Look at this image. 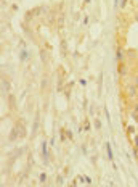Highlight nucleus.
<instances>
[{"mask_svg":"<svg viewBox=\"0 0 138 187\" xmlns=\"http://www.w3.org/2000/svg\"><path fill=\"white\" fill-rule=\"evenodd\" d=\"M125 97H127L129 100H132V102H135L138 99V87L135 86V82L129 84V86L125 87Z\"/></svg>","mask_w":138,"mask_h":187,"instance_id":"2","label":"nucleus"},{"mask_svg":"<svg viewBox=\"0 0 138 187\" xmlns=\"http://www.w3.org/2000/svg\"><path fill=\"white\" fill-rule=\"evenodd\" d=\"M135 20H136V21H138V13H136V15H135Z\"/></svg>","mask_w":138,"mask_h":187,"instance_id":"23","label":"nucleus"},{"mask_svg":"<svg viewBox=\"0 0 138 187\" xmlns=\"http://www.w3.org/2000/svg\"><path fill=\"white\" fill-rule=\"evenodd\" d=\"M7 99H8V106H10V110L13 111V110L16 108V97H15L13 94H10Z\"/></svg>","mask_w":138,"mask_h":187,"instance_id":"7","label":"nucleus"},{"mask_svg":"<svg viewBox=\"0 0 138 187\" xmlns=\"http://www.w3.org/2000/svg\"><path fill=\"white\" fill-rule=\"evenodd\" d=\"M127 70H129V66L125 65V61L119 63V76L120 77H127Z\"/></svg>","mask_w":138,"mask_h":187,"instance_id":"6","label":"nucleus"},{"mask_svg":"<svg viewBox=\"0 0 138 187\" xmlns=\"http://www.w3.org/2000/svg\"><path fill=\"white\" fill-rule=\"evenodd\" d=\"M127 132L133 135V134H135V128H133V126H127Z\"/></svg>","mask_w":138,"mask_h":187,"instance_id":"13","label":"nucleus"},{"mask_svg":"<svg viewBox=\"0 0 138 187\" xmlns=\"http://www.w3.org/2000/svg\"><path fill=\"white\" fill-rule=\"evenodd\" d=\"M39 179H40V182H45V179H47V174H45V173H42V174H40V176H39Z\"/></svg>","mask_w":138,"mask_h":187,"instance_id":"14","label":"nucleus"},{"mask_svg":"<svg viewBox=\"0 0 138 187\" xmlns=\"http://www.w3.org/2000/svg\"><path fill=\"white\" fill-rule=\"evenodd\" d=\"M106 149H108V158H109V160H112V150H111V145L106 144Z\"/></svg>","mask_w":138,"mask_h":187,"instance_id":"9","label":"nucleus"},{"mask_svg":"<svg viewBox=\"0 0 138 187\" xmlns=\"http://www.w3.org/2000/svg\"><path fill=\"white\" fill-rule=\"evenodd\" d=\"M85 131H90V123L85 121Z\"/></svg>","mask_w":138,"mask_h":187,"instance_id":"19","label":"nucleus"},{"mask_svg":"<svg viewBox=\"0 0 138 187\" xmlns=\"http://www.w3.org/2000/svg\"><path fill=\"white\" fill-rule=\"evenodd\" d=\"M120 7H122V8L127 7V0H122V2H120Z\"/></svg>","mask_w":138,"mask_h":187,"instance_id":"18","label":"nucleus"},{"mask_svg":"<svg viewBox=\"0 0 138 187\" xmlns=\"http://www.w3.org/2000/svg\"><path fill=\"white\" fill-rule=\"evenodd\" d=\"M56 27H58V31H63V27H64V13H58V18H56Z\"/></svg>","mask_w":138,"mask_h":187,"instance_id":"5","label":"nucleus"},{"mask_svg":"<svg viewBox=\"0 0 138 187\" xmlns=\"http://www.w3.org/2000/svg\"><path fill=\"white\" fill-rule=\"evenodd\" d=\"M130 110H132V111H135L136 115H138V103H133V105H130Z\"/></svg>","mask_w":138,"mask_h":187,"instance_id":"11","label":"nucleus"},{"mask_svg":"<svg viewBox=\"0 0 138 187\" xmlns=\"http://www.w3.org/2000/svg\"><path fill=\"white\" fill-rule=\"evenodd\" d=\"M125 56H127V50H124L119 45V47L116 49V60L119 61V63H122V61H125Z\"/></svg>","mask_w":138,"mask_h":187,"instance_id":"4","label":"nucleus"},{"mask_svg":"<svg viewBox=\"0 0 138 187\" xmlns=\"http://www.w3.org/2000/svg\"><path fill=\"white\" fill-rule=\"evenodd\" d=\"M2 92H3L5 97H8L11 94V82L7 76H2Z\"/></svg>","mask_w":138,"mask_h":187,"instance_id":"3","label":"nucleus"},{"mask_svg":"<svg viewBox=\"0 0 138 187\" xmlns=\"http://www.w3.org/2000/svg\"><path fill=\"white\" fill-rule=\"evenodd\" d=\"M69 171H71V169H69V168L66 166L64 169H63V174H64V176H67V174H69Z\"/></svg>","mask_w":138,"mask_h":187,"instance_id":"17","label":"nucleus"},{"mask_svg":"<svg viewBox=\"0 0 138 187\" xmlns=\"http://www.w3.org/2000/svg\"><path fill=\"white\" fill-rule=\"evenodd\" d=\"M127 56H129V58H136V50H133V49H129L127 50Z\"/></svg>","mask_w":138,"mask_h":187,"instance_id":"8","label":"nucleus"},{"mask_svg":"<svg viewBox=\"0 0 138 187\" xmlns=\"http://www.w3.org/2000/svg\"><path fill=\"white\" fill-rule=\"evenodd\" d=\"M84 2H85V3H90V2H91V0H84Z\"/></svg>","mask_w":138,"mask_h":187,"instance_id":"22","label":"nucleus"},{"mask_svg":"<svg viewBox=\"0 0 138 187\" xmlns=\"http://www.w3.org/2000/svg\"><path fill=\"white\" fill-rule=\"evenodd\" d=\"M40 55H42V60H43V63H47V53H45V50H40Z\"/></svg>","mask_w":138,"mask_h":187,"instance_id":"12","label":"nucleus"},{"mask_svg":"<svg viewBox=\"0 0 138 187\" xmlns=\"http://www.w3.org/2000/svg\"><path fill=\"white\" fill-rule=\"evenodd\" d=\"M56 184H58V185H63V184H64V178H63L61 174H60L58 178H56Z\"/></svg>","mask_w":138,"mask_h":187,"instance_id":"10","label":"nucleus"},{"mask_svg":"<svg viewBox=\"0 0 138 187\" xmlns=\"http://www.w3.org/2000/svg\"><path fill=\"white\" fill-rule=\"evenodd\" d=\"M135 147L138 149V135H135Z\"/></svg>","mask_w":138,"mask_h":187,"instance_id":"21","label":"nucleus"},{"mask_svg":"<svg viewBox=\"0 0 138 187\" xmlns=\"http://www.w3.org/2000/svg\"><path fill=\"white\" fill-rule=\"evenodd\" d=\"M95 128L96 129H101V121L100 120H95Z\"/></svg>","mask_w":138,"mask_h":187,"instance_id":"15","label":"nucleus"},{"mask_svg":"<svg viewBox=\"0 0 138 187\" xmlns=\"http://www.w3.org/2000/svg\"><path fill=\"white\" fill-rule=\"evenodd\" d=\"M133 79H135V86L138 87V73H136V74H135V77H133Z\"/></svg>","mask_w":138,"mask_h":187,"instance_id":"20","label":"nucleus"},{"mask_svg":"<svg viewBox=\"0 0 138 187\" xmlns=\"http://www.w3.org/2000/svg\"><path fill=\"white\" fill-rule=\"evenodd\" d=\"M47 84H48V79H47V77H43V81H42V89L47 87Z\"/></svg>","mask_w":138,"mask_h":187,"instance_id":"16","label":"nucleus"},{"mask_svg":"<svg viewBox=\"0 0 138 187\" xmlns=\"http://www.w3.org/2000/svg\"><path fill=\"white\" fill-rule=\"evenodd\" d=\"M26 135V131H24V123L22 121H18V124L11 129V132L8 135V139H10V142H13V140L16 139H19V137H24Z\"/></svg>","mask_w":138,"mask_h":187,"instance_id":"1","label":"nucleus"}]
</instances>
